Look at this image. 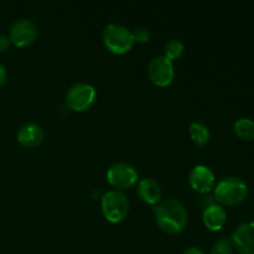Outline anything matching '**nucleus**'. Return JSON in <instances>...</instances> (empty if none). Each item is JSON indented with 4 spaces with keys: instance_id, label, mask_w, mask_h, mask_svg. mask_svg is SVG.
<instances>
[{
    "instance_id": "nucleus-1",
    "label": "nucleus",
    "mask_w": 254,
    "mask_h": 254,
    "mask_svg": "<svg viewBox=\"0 0 254 254\" xmlns=\"http://www.w3.org/2000/svg\"><path fill=\"white\" fill-rule=\"evenodd\" d=\"M156 223L169 235H178L188 223V211L176 198H166L154 208Z\"/></svg>"
},
{
    "instance_id": "nucleus-2",
    "label": "nucleus",
    "mask_w": 254,
    "mask_h": 254,
    "mask_svg": "<svg viewBox=\"0 0 254 254\" xmlns=\"http://www.w3.org/2000/svg\"><path fill=\"white\" fill-rule=\"evenodd\" d=\"M248 196V186L238 176L223 178L213 189L216 202L226 206L241 205Z\"/></svg>"
},
{
    "instance_id": "nucleus-3",
    "label": "nucleus",
    "mask_w": 254,
    "mask_h": 254,
    "mask_svg": "<svg viewBox=\"0 0 254 254\" xmlns=\"http://www.w3.org/2000/svg\"><path fill=\"white\" fill-rule=\"evenodd\" d=\"M103 44L116 55H124L131 50L134 45L133 34L127 26L117 22L108 24L102 34Z\"/></svg>"
},
{
    "instance_id": "nucleus-4",
    "label": "nucleus",
    "mask_w": 254,
    "mask_h": 254,
    "mask_svg": "<svg viewBox=\"0 0 254 254\" xmlns=\"http://www.w3.org/2000/svg\"><path fill=\"white\" fill-rule=\"evenodd\" d=\"M102 212L111 223H119L128 216L129 201L122 191L111 190L102 195Z\"/></svg>"
},
{
    "instance_id": "nucleus-5",
    "label": "nucleus",
    "mask_w": 254,
    "mask_h": 254,
    "mask_svg": "<svg viewBox=\"0 0 254 254\" xmlns=\"http://www.w3.org/2000/svg\"><path fill=\"white\" fill-rule=\"evenodd\" d=\"M97 92L92 84L78 82L69 87L66 93V104L71 111L84 112L91 108L96 101Z\"/></svg>"
},
{
    "instance_id": "nucleus-6",
    "label": "nucleus",
    "mask_w": 254,
    "mask_h": 254,
    "mask_svg": "<svg viewBox=\"0 0 254 254\" xmlns=\"http://www.w3.org/2000/svg\"><path fill=\"white\" fill-rule=\"evenodd\" d=\"M138 180L139 174L136 169L131 164L124 161L113 164L107 171V181L118 191L133 188Z\"/></svg>"
},
{
    "instance_id": "nucleus-7",
    "label": "nucleus",
    "mask_w": 254,
    "mask_h": 254,
    "mask_svg": "<svg viewBox=\"0 0 254 254\" xmlns=\"http://www.w3.org/2000/svg\"><path fill=\"white\" fill-rule=\"evenodd\" d=\"M148 76L158 87H168L175 77L174 62L165 56H156L149 62Z\"/></svg>"
},
{
    "instance_id": "nucleus-8",
    "label": "nucleus",
    "mask_w": 254,
    "mask_h": 254,
    "mask_svg": "<svg viewBox=\"0 0 254 254\" xmlns=\"http://www.w3.org/2000/svg\"><path fill=\"white\" fill-rule=\"evenodd\" d=\"M37 26L30 19H19L11 25L9 31V40L17 47L30 46L36 40Z\"/></svg>"
},
{
    "instance_id": "nucleus-9",
    "label": "nucleus",
    "mask_w": 254,
    "mask_h": 254,
    "mask_svg": "<svg viewBox=\"0 0 254 254\" xmlns=\"http://www.w3.org/2000/svg\"><path fill=\"white\" fill-rule=\"evenodd\" d=\"M189 183L193 191L201 195H208L215 189L216 176L208 166L196 165L191 169Z\"/></svg>"
},
{
    "instance_id": "nucleus-10",
    "label": "nucleus",
    "mask_w": 254,
    "mask_h": 254,
    "mask_svg": "<svg viewBox=\"0 0 254 254\" xmlns=\"http://www.w3.org/2000/svg\"><path fill=\"white\" fill-rule=\"evenodd\" d=\"M231 245L240 254H254V222L238 226L231 236Z\"/></svg>"
},
{
    "instance_id": "nucleus-11",
    "label": "nucleus",
    "mask_w": 254,
    "mask_h": 254,
    "mask_svg": "<svg viewBox=\"0 0 254 254\" xmlns=\"http://www.w3.org/2000/svg\"><path fill=\"white\" fill-rule=\"evenodd\" d=\"M16 139L20 145L25 148H35L39 146L45 139V131L40 124L26 123L20 127L17 130Z\"/></svg>"
},
{
    "instance_id": "nucleus-12",
    "label": "nucleus",
    "mask_w": 254,
    "mask_h": 254,
    "mask_svg": "<svg viewBox=\"0 0 254 254\" xmlns=\"http://www.w3.org/2000/svg\"><path fill=\"white\" fill-rule=\"evenodd\" d=\"M202 221L206 228L213 231V232H217V231L222 230L223 226L227 222V213L222 206L218 203H213L203 210Z\"/></svg>"
},
{
    "instance_id": "nucleus-13",
    "label": "nucleus",
    "mask_w": 254,
    "mask_h": 254,
    "mask_svg": "<svg viewBox=\"0 0 254 254\" xmlns=\"http://www.w3.org/2000/svg\"><path fill=\"white\" fill-rule=\"evenodd\" d=\"M136 193L140 197L141 201L149 203V205H158L161 200V191L160 185L153 179H143L138 183L136 186Z\"/></svg>"
},
{
    "instance_id": "nucleus-14",
    "label": "nucleus",
    "mask_w": 254,
    "mask_h": 254,
    "mask_svg": "<svg viewBox=\"0 0 254 254\" xmlns=\"http://www.w3.org/2000/svg\"><path fill=\"white\" fill-rule=\"evenodd\" d=\"M189 133H190V136L193 143L198 146L206 145L208 140H210V129L202 122H192L190 124V128H189Z\"/></svg>"
},
{
    "instance_id": "nucleus-15",
    "label": "nucleus",
    "mask_w": 254,
    "mask_h": 254,
    "mask_svg": "<svg viewBox=\"0 0 254 254\" xmlns=\"http://www.w3.org/2000/svg\"><path fill=\"white\" fill-rule=\"evenodd\" d=\"M235 133L242 140H254V121L251 118H241L235 123Z\"/></svg>"
},
{
    "instance_id": "nucleus-16",
    "label": "nucleus",
    "mask_w": 254,
    "mask_h": 254,
    "mask_svg": "<svg viewBox=\"0 0 254 254\" xmlns=\"http://www.w3.org/2000/svg\"><path fill=\"white\" fill-rule=\"evenodd\" d=\"M184 51H185V46H184L183 42L178 39H171L164 46V55L166 59H169L170 61H175V60L180 59L183 56Z\"/></svg>"
},
{
    "instance_id": "nucleus-17",
    "label": "nucleus",
    "mask_w": 254,
    "mask_h": 254,
    "mask_svg": "<svg viewBox=\"0 0 254 254\" xmlns=\"http://www.w3.org/2000/svg\"><path fill=\"white\" fill-rule=\"evenodd\" d=\"M210 254H235V250H233L230 241L222 238V240H218L213 243Z\"/></svg>"
},
{
    "instance_id": "nucleus-18",
    "label": "nucleus",
    "mask_w": 254,
    "mask_h": 254,
    "mask_svg": "<svg viewBox=\"0 0 254 254\" xmlns=\"http://www.w3.org/2000/svg\"><path fill=\"white\" fill-rule=\"evenodd\" d=\"M133 34L134 42H148L149 39H150V31L146 26H138L134 29V31H131Z\"/></svg>"
},
{
    "instance_id": "nucleus-19",
    "label": "nucleus",
    "mask_w": 254,
    "mask_h": 254,
    "mask_svg": "<svg viewBox=\"0 0 254 254\" xmlns=\"http://www.w3.org/2000/svg\"><path fill=\"white\" fill-rule=\"evenodd\" d=\"M10 44H11V42H10L9 36L4 34H0V54L6 51L10 47Z\"/></svg>"
},
{
    "instance_id": "nucleus-20",
    "label": "nucleus",
    "mask_w": 254,
    "mask_h": 254,
    "mask_svg": "<svg viewBox=\"0 0 254 254\" xmlns=\"http://www.w3.org/2000/svg\"><path fill=\"white\" fill-rule=\"evenodd\" d=\"M7 78V73H6V68L4 67V64H0V87L6 82Z\"/></svg>"
},
{
    "instance_id": "nucleus-21",
    "label": "nucleus",
    "mask_w": 254,
    "mask_h": 254,
    "mask_svg": "<svg viewBox=\"0 0 254 254\" xmlns=\"http://www.w3.org/2000/svg\"><path fill=\"white\" fill-rule=\"evenodd\" d=\"M184 254H206L201 248L197 247H190L184 252Z\"/></svg>"
}]
</instances>
